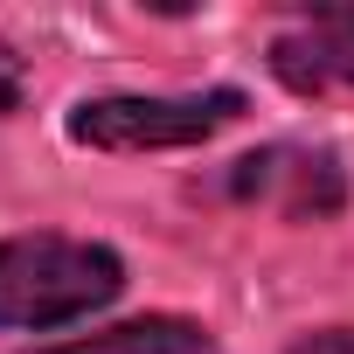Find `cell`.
<instances>
[{
    "label": "cell",
    "instance_id": "6da1fadb",
    "mask_svg": "<svg viewBox=\"0 0 354 354\" xmlns=\"http://www.w3.org/2000/svg\"><path fill=\"white\" fill-rule=\"evenodd\" d=\"M118 292H125V264L104 243H77V236H8L0 243V326H15V333L70 326V319L111 306Z\"/></svg>",
    "mask_w": 354,
    "mask_h": 354
},
{
    "label": "cell",
    "instance_id": "7a4b0ae2",
    "mask_svg": "<svg viewBox=\"0 0 354 354\" xmlns=\"http://www.w3.org/2000/svg\"><path fill=\"white\" fill-rule=\"evenodd\" d=\"M243 111V91H209V97H97L70 111V139L97 153H153V146H195L223 132Z\"/></svg>",
    "mask_w": 354,
    "mask_h": 354
},
{
    "label": "cell",
    "instance_id": "3957f363",
    "mask_svg": "<svg viewBox=\"0 0 354 354\" xmlns=\"http://www.w3.org/2000/svg\"><path fill=\"white\" fill-rule=\"evenodd\" d=\"M271 70L292 91H354V8H319L271 42Z\"/></svg>",
    "mask_w": 354,
    "mask_h": 354
},
{
    "label": "cell",
    "instance_id": "277c9868",
    "mask_svg": "<svg viewBox=\"0 0 354 354\" xmlns=\"http://www.w3.org/2000/svg\"><path fill=\"white\" fill-rule=\"evenodd\" d=\"M236 195H264V202H278L285 216H333V209H340V167H333L326 153L271 146V153L236 160Z\"/></svg>",
    "mask_w": 354,
    "mask_h": 354
},
{
    "label": "cell",
    "instance_id": "5b68a950",
    "mask_svg": "<svg viewBox=\"0 0 354 354\" xmlns=\"http://www.w3.org/2000/svg\"><path fill=\"white\" fill-rule=\"evenodd\" d=\"M35 354H216V340L195 326V319H125L111 333H91V340H63V347H35Z\"/></svg>",
    "mask_w": 354,
    "mask_h": 354
},
{
    "label": "cell",
    "instance_id": "8992f818",
    "mask_svg": "<svg viewBox=\"0 0 354 354\" xmlns=\"http://www.w3.org/2000/svg\"><path fill=\"white\" fill-rule=\"evenodd\" d=\"M21 104V56L0 42V111H15Z\"/></svg>",
    "mask_w": 354,
    "mask_h": 354
},
{
    "label": "cell",
    "instance_id": "52a82bcc",
    "mask_svg": "<svg viewBox=\"0 0 354 354\" xmlns=\"http://www.w3.org/2000/svg\"><path fill=\"white\" fill-rule=\"evenodd\" d=\"M292 354H354V333H347V326H333V333H313V340H299Z\"/></svg>",
    "mask_w": 354,
    "mask_h": 354
}]
</instances>
